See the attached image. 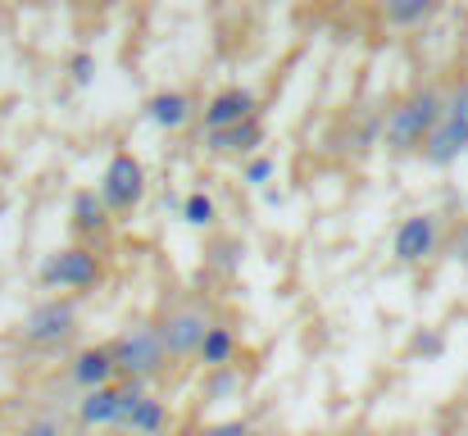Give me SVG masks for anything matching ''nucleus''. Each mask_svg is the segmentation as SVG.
<instances>
[{
	"instance_id": "24",
	"label": "nucleus",
	"mask_w": 468,
	"mask_h": 436,
	"mask_svg": "<svg viewBox=\"0 0 468 436\" xmlns=\"http://www.w3.org/2000/svg\"><path fill=\"white\" fill-rule=\"evenodd\" d=\"M355 436H382V432H355Z\"/></svg>"
},
{
	"instance_id": "2",
	"label": "nucleus",
	"mask_w": 468,
	"mask_h": 436,
	"mask_svg": "<svg viewBox=\"0 0 468 436\" xmlns=\"http://www.w3.org/2000/svg\"><path fill=\"white\" fill-rule=\"evenodd\" d=\"M110 355H114L119 382H151L155 373H164L168 368V350H164V336H159V318L128 323L110 341Z\"/></svg>"
},
{
	"instance_id": "5",
	"label": "nucleus",
	"mask_w": 468,
	"mask_h": 436,
	"mask_svg": "<svg viewBox=\"0 0 468 436\" xmlns=\"http://www.w3.org/2000/svg\"><path fill=\"white\" fill-rule=\"evenodd\" d=\"M468 150V82H455L446 91V105H441V119L432 128V137L423 145V159L428 164H455Z\"/></svg>"
},
{
	"instance_id": "23",
	"label": "nucleus",
	"mask_w": 468,
	"mask_h": 436,
	"mask_svg": "<svg viewBox=\"0 0 468 436\" xmlns=\"http://www.w3.org/2000/svg\"><path fill=\"white\" fill-rule=\"evenodd\" d=\"M460 264L468 269V232H464V241H460Z\"/></svg>"
},
{
	"instance_id": "10",
	"label": "nucleus",
	"mask_w": 468,
	"mask_h": 436,
	"mask_svg": "<svg viewBox=\"0 0 468 436\" xmlns=\"http://www.w3.org/2000/svg\"><path fill=\"white\" fill-rule=\"evenodd\" d=\"M437 250V218L432 214H410L400 218L396 237H391V255L400 264H423L428 255Z\"/></svg>"
},
{
	"instance_id": "16",
	"label": "nucleus",
	"mask_w": 468,
	"mask_h": 436,
	"mask_svg": "<svg viewBox=\"0 0 468 436\" xmlns=\"http://www.w3.org/2000/svg\"><path fill=\"white\" fill-rule=\"evenodd\" d=\"M123 432L133 436H164L168 432V405L159 400L155 391H146L142 400H137V409H133V419H128V428Z\"/></svg>"
},
{
	"instance_id": "25",
	"label": "nucleus",
	"mask_w": 468,
	"mask_h": 436,
	"mask_svg": "<svg viewBox=\"0 0 468 436\" xmlns=\"http://www.w3.org/2000/svg\"><path fill=\"white\" fill-rule=\"evenodd\" d=\"M246 436H264V432H246Z\"/></svg>"
},
{
	"instance_id": "17",
	"label": "nucleus",
	"mask_w": 468,
	"mask_h": 436,
	"mask_svg": "<svg viewBox=\"0 0 468 436\" xmlns=\"http://www.w3.org/2000/svg\"><path fill=\"white\" fill-rule=\"evenodd\" d=\"M432 14H437L432 0H387V5H382V18H387L391 27H419V23H428Z\"/></svg>"
},
{
	"instance_id": "9",
	"label": "nucleus",
	"mask_w": 468,
	"mask_h": 436,
	"mask_svg": "<svg viewBox=\"0 0 468 436\" xmlns=\"http://www.w3.org/2000/svg\"><path fill=\"white\" fill-rule=\"evenodd\" d=\"M255 110H260V96H255V91H246V87H223V91H214V96L205 101L200 123H205V133H223V128H237V123H246V119H260Z\"/></svg>"
},
{
	"instance_id": "18",
	"label": "nucleus",
	"mask_w": 468,
	"mask_h": 436,
	"mask_svg": "<svg viewBox=\"0 0 468 436\" xmlns=\"http://www.w3.org/2000/svg\"><path fill=\"white\" fill-rule=\"evenodd\" d=\"M182 218H186V228H209V223L218 218V205H214V196H205V191H191V196L182 200Z\"/></svg>"
},
{
	"instance_id": "8",
	"label": "nucleus",
	"mask_w": 468,
	"mask_h": 436,
	"mask_svg": "<svg viewBox=\"0 0 468 436\" xmlns=\"http://www.w3.org/2000/svg\"><path fill=\"white\" fill-rule=\"evenodd\" d=\"M105 278L101 260L87 250V246H64V250H50L46 264L37 269V287H55V291H91Z\"/></svg>"
},
{
	"instance_id": "14",
	"label": "nucleus",
	"mask_w": 468,
	"mask_h": 436,
	"mask_svg": "<svg viewBox=\"0 0 468 436\" xmlns=\"http://www.w3.org/2000/svg\"><path fill=\"white\" fill-rule=\"evenodd\" d=\"M110 218H114V214L105 209V200H101L96 186L73 191V200H69V223H73L78 237H101V232L110 228Z\"/></svg>"
},
{
	"instance_id": "6",
	"label": "nucleus",
	"mask_w": 468,
	"mask_h": 436,
	"mask_svg": "<svg viewBox=\"0 0 468 436\" xmlns=\"http://www.w3.org/2000/svg\"><path fill=\"white\" fill-rule=\"evenodd\" d=\"M96 191H101V200H105L110 214H133L146 200V164L133 150H114Z\"/></svg>"
},
{
	"instance_id": "13",
	"label": "nucleus",
	"mask_w": 468,
	"mask_h": 436,
	"mask_svg": "<svg viewBox=\"0 0 468 436\" xmlns=\"http://www.w3.org/2000/svg\"><path fill=\"white\" fill-rule=\"evenodd\" d=\"M264 145V119H246L237 128H223V133H205V150L209 154H260Z\"/></svg>"
},
{
	"instance_id": "7",
	"label": "nucleus",
	"mask_w": 468,
	"mask_h": 436,
	"mask_svg": "<svg viewBox=\"0 0 468 436\" xmlns=\"http://www.w3.org/2000/svg\"><path fill=\"white\" fill-rule=\"evenodd\" d=\"M142 396H146V382H114V387L87 391L78 396V423L82 428H128Z\"/></svg>"
},
{
	"instance_id": "1",
	"label": "nucleus",
	"mask_w": 468,
	"mask_h": 436,
	"mask_svg": "<svg viewBox=\"0 0 468 436\" xmlns=\"http://www.w3.org/2000/svg\"><path fill=\"white\" fill-rule=\"evenodd\" d=\"M441 105H446V96H441L437 87L410 91V96L387 114V123H382V142H387V150H396V154L423 150L428 137H432V128H437V119H441Z\"/></svg>"
},
{
	"instance_id": "19",
	"label": "nucleus",
	"mask_w": 468,
	"mask_h": 436,
	"mask_svg": "<svg viewBox=\"0 0 468 436\" xmlns=\"http://www.w3.org/2000/svg\"><path fill=\"white\" fill-rule=\"evenodd\" d=\"M273 154H255V159H246V168H241V177L250 182V186H264V182H273Z\"/></svg>"
},
{
	"instance_id": "12",
	"label": "nucleus",
	"mask_w": 468,
	"mask_h": 436,
	"mask_svg": "<svg viewBox=\"0 0 468 436\" xmlns=\"http://www.w3.org/2000/svg\"><path fill=\"white\" fill-rule=\"evenodd\" d=\"M196 114H200V105L191 101V91H177V87L155 91V96L146 101V119H151L155 128H164V133H177V128H186Z\"/></svg>"
},
{
	"instance_id": "15",
	"label": "nucleus",
	"mask_w": 468,
	"mask_h": 436,
	"mask_svg": "<svg viewBox=\"0 0 468 436\" xmlns=\"http://www.w3.org/2000/svg\"><path fill=\"white\" fill-rule=\"evenodd\" d=\"M232 359H237V332H232L223 318H214V327H209V332H205V341H200L196 364H200V368H209V373H223Z\"/></svg>"
},
{
	"instance_id": "20",
	"label": "nucleus",
	"mask_w": 468,
	"mask_h": 436,
	"mask_svg": "<svg viewBox=\"0 0 468 436\" xmlns=\"http://www.w3.org/2000/svg\"><path fill=\"white\" fill-rule=\"evenodd\" d=\"M69 78H73L78 87H91V82H96V59H91L87 50H78V55L69 59Z\"/></svg>"
},
{
	"instance_id": "22",
	"label": "nucleus",
	"mask_w": 468,
	"mask_h": 436,
	"mask_svg": "<svg viewBox=\"0 0 468 436\" xmlns=\"http://www.w3.org/2000/svg\"><path fill=\"white\" fill-rule=\"evenodd\" d=\"M246 432H250L246 423H237V419H228V423H209V428H205V432H200V436H246Z\"/></svg>"
},
{
	"instance_id": "3",
	"label": "nucleus",
	"mask_w": 468,
	"mask_h": 436,
	"mask_svg": "<svg viewBox=\"0 0 468 436\" xmlns=\"http://www.w3.org/2000/svg\"><path fill=\"white\" fill-rule=\"evenodd\" d=\"M73 332H78V300H69V295L37 300L18 323V336L32 350H59V346H69Z\"/></svg>"
},
{
	"instance_id": "4",
	"label": "nucleus",
	"mask_w": 468,
	"mask_h": 436,
	"mask_svg": "<svg viewBox=\"0 0 468 436\" xmlns=\"http://www.w3.org/2000/svg\"><path fill=\"white\" fill-rule=\"evenodd\" d=\"M209 327H214V318H209V309H205L200 300H177V304H168V314L159 318V336H164L168 364L196 359Z\"/></svg>"
},
{
	"instance_id": "21",
	"label": "nucleus",
	"mask_w": 468,
	"mask_h": 436,
	"mask_svg": "<svg viewBox=\"0 0 468 436\" xmlns=\"http://www.w3.org/2000/svg\"><path fill=\"white\" fill-rule=\"evenodd\" d=\"M18 436H64V432H59L55 419H27V423L18 428Z\"/></svg>"
},
{
	"instance_id": "11",
	"label": "nucleus",
	"mask_w": 468,
	"mask_h": 436,
	"mask_svg": "<svg viewBox=\"0 0 468 436\" xmlns=\"http://www.w3.org/2000/svg\"><path fill=\"white\" fill-rule=\"evenodd\" d=\"M69 382L87 396V391H101V387H114L119 382V368H114V355L110 346H87L69 359Z\"/></svg>"
}]
</instances>
